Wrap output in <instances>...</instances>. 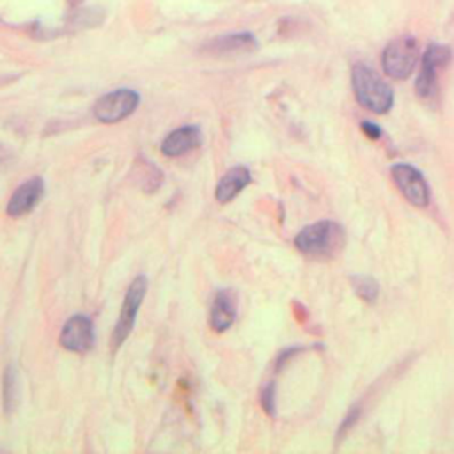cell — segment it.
I'll return each mask as SVG.
<instances>
[{
    "label": "cell",
    "mask_w": 454,
    "mask_h": 454,
    "mask_svg": "<svg viewBox=\"0 0 454 454\" xmlns=\"http://www.w3.org/2000/svg\"><path fill=\"white\" fill-rule=\"evenodd\" d=\"M346 245V232L340 223L333 220H319L303 227L296 238L294 247L307 257L332 259L337 257Z\"/></svg>",
    "instance_id": "obj_1"
},
{
    "label": "cell",
    "mask_w": 454,
    "mask_h": 454,
    "mask_svg": "<svg viewBox=\"0 0 454 454\" xmlns=\"http://www.w3.org/2000/svg\"><path fill=\"white\" fill-rule=\"evenodd\" d=\"M140 103L138 92L131 89H117L98 98L94 105V117L99 122L114 124L131 115Z\"/></svg>",
    "instance_id": "obj_6"
},
{
    "label": "cell",
    "mask_w": 454,
    "mask_h": 454,
    "mask_svg": "<svg viewBox=\"0 0 454 454\" xmlns=\"http://www.w3.org/2000/svg\"><path fill=\"white\" fill-rule=\"evenodd\" d=\"M452 60V51L445 44L433 43L427 46L426 53L422 55L420 71L415 80V94L417 98L433 106L438 103L440 96V85H438V73L449 66Z\"/></svg>",
    "instance_id": "obj_3"
},
{
    "label": "cell",
    "mask_w": 454,
    "mask_h": 454,
    "mask_svg": "<svg viewBox=\"0 0 454 454\" xmlns=\"http://www.w3.org/2000/svg\"><path fill=\"white\" fill-rule=\"evenodd\" d=\"M419 62V43L411 35L392 39L381 53V67L394 80H406Z\"/></svg>",
    "instance_id": "obj_4"
},
{
    "label": "cell",
    "mask_w": 454,
    "mask_h": 454,
    "mask_svg": "<svg viewBox=\"0 0 454 454\" xmlns=\"http://www.w3.org/2000/svg\"><path fill=\"white\" fill-rule=\"evenodd\" d=\"M43 195H44V181L41 177H30L14 190V193L7 202L5 211L9 216H23L39 204Z\"/></svg>",
    "instance_id": "obj_9"
},
{
    "label": "cell",
    "mask_w": 454,
    "mask_h": 454,
    "mask_svg": "<svg viewBox=\"0 0 454 454\" xmlns=\"http://www.w3.org/2000/svg\"><path fill=\"white\" fill-rule=\"evenodd\" d=\"M351 87L360 106L372 114H388L394 106L392 87L369 66L355 64L351 69Z\"/></svg>",
    "instance_id": "obj_2"
},
{
    "label": "cell",
    "mask_w": 454,
    "mask_h": 454,
    "mask_svg": "<svg viewBox=\"0 0 454 454\" xmlns=\"http://www.w3.org/2000/svg\"><path fill=\"white\" fill-rule=\"evenodd\" d=\"M16 399V372L14 367H7L4 374V408L5 411L12 410V403Z\"/></svg>",
    "instance_id": "obj_16"
},
{
    "label": "cell",
    "mask_w": 454,
    "mask_h": 454,
    "mask_svg": "<svg viewBox=\"0 0 454 454\" xmlns=\"http://www.w3.org/2000/svg\"><path fill=\"white\" fill-rule=\"evenodd\" d=\"M202 144V131L199 129V126H181L174 131H170L163 142H161V153L168 158H176L181 156L195 147H199Z\"/></svg>",
    "instance_id": "obj_10"
},
{
    "label": "cell",
    "mask_w": 454,
    "mask_h": 454,
    "mask_svg": "<svg viewBox=\"0 0 454 454\" xmlns=\"http://www.w3.org/2000/svg\"><path fill=\"white\" fill-rule=\"evenodd\" d=\"M360 413H362V410H360L358 404H356V406H351V408L348 410V413L344 415L342 422L339 424V429H337V434H335V443H340V442L348 436V433H349V431L355 427V424L358 422Z\"/></svg>",
    "instance_id": "obj_15"
},
{
    "label": "cell",
    "mask_w": 454,
    "mask_h": 454,
    "mask_svg": "<svg viewBox=\"0 0 454 454\" xmlns=\"http://www.w3.org/2000/svg\"><path fill=\"white\" fill-rule=\"evenodd\" d=\"M390 176L410 204L415 207H426L429 204V186L419 168L408 163H397L390 168Z\"/></svg>",
    "instance_id": "obj_7"
},
{
    "label": "cell",
    "mask_w": 454,
    "mask_h": 454,
    "mask_svg": "<svg viewBox=\"0 0 454 454\" xmlns=\"http://www.w3.org/2000/svg\"><path fill=\"white\" fill-rule=\"evenodd\" d=\"M257 39L248 32H238V34H227L220 35L213 41H209L202 50L211 55H238L255 50Z\"/></svg>",
    "instance_id": "obj_12"
},
{
    "label": "cell",
    "mask_w": 454,
    "mask_h": 454,
    "mask_svg": "<svg viewBox=\"0 0 454 454\" xmlns=\"http://www.w3.org/2000/svg\"><path fill=\"white\" fill-rule=\"evenodd\" d=\"M360 128H362V131H364L371 140H378V138L383 135L381 128H380L378 124H374V122H369V121H364V122L360 124Z\"/></svg>",
    "instance_id": "obj_18"
},
{
    "label": "cell",
    "mask_w": 454,
    "mask_h": 454,
    "mask_svg": "<svg viewBox=\"0 0 454 454\" xmlns=\"http://www.w3.org/2000/svg\"><path fill=\"white\" fill-rule=\"evenodd\" d=\"M252 183V174L248 167L236 165L229 168L223 177L218 181L215 197L218 202H231L239 192H243Z\"/></svg>",
    "instance_id": "obj_13"
},
{
    "label": "cell",
    "mask_w": 454,
    "mask_h": 454,
    "mask_svg": "<svg viewBox=\"0 0 454 454\" xmlns=\"http://www.w3.org/2000/svg\"><path fill=\"white\" fill-rule=\"evenodd\" d=\"M238 312V298L232 289H222L215 294L211 312H209V325L215 332H225L236 319Z\"/></svg>",
    "instance_id": "obj_11"
},
{
    "label": "cell",
    "mask_w": 454,
    "mask_h": 454,
    "mask_svg": "<svg viewBox=\"0 0 454 454\" xmlns=\"http://www.w3.org/2000/svg\"><path fill=\"white\" fill-rule=\"evenodd\" d=\"M261 406L268 415H275V385L271 381L261 390Z\"/></svg>",
    "instance_id": "obj_17"
},
{
    "label": "cell",
    "mask_w": 454,
    "mask_h": 454,
    "mask_svg": "<svg viewBox=\"0 0 454 454\" xmlns=\"http://www.w3.org/2000/svg\"><path fill=\"white\" fill-rule=\"evenodd\" d=\"M351 286L355 294L365 303H374L380 296V282L371 275H353Z\"/></svg>",
    "instance_id": "obj_14"
},
{
    "label": "cell",
    "mask_w": 454,
    "mask_h": 454,
    "mask_svg": "<svg viewBox=\"0 0 454 454\" xmlns=\"http://www.w3.org/2000/svg\"><path fill=\"white\" fill-rule=\"evenodd\" d=\"M147 286H149V280H147L145 275H138L131 280V284H129V287L124 294V301H122L117 323L114 326V333H112L114 349H117L128 339V335L131 333L137 314H138V309H140L142 300L147 293Z\"/></svg>",
    "instance_id": "obj_5"
},
{
    "label": "cell",
    "mask_w": 454,
    "mask_h": 454,
    "mask_svg": "<svg viewBox=\"0 0 454 454\" xmlns=\"http://www.w3.org/2000/svg\"><path fill=\"white\" fill-rule=\"evenodd\" d=\"M62 348L73 353H87L94 346V325L83 314L71 316L60 332L59 337Z\"/></svg>",
    "instance_id": "obj_8"
}]
</instances>
